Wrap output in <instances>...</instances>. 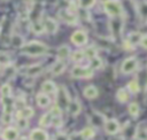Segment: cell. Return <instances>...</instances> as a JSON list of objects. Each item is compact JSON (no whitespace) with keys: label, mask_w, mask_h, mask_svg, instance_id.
<instances>
[{"label":"cell","mask_w":147,"mask_h":140,"mask_svg":"<svg viewBox=\"0 0 147 140\" xmlns=\"http://www.w3.org/2000/svg\"><path fill=\"white\" fill-rule=\"evenodd\" d=\"M93 76V70L90 67L75 65L71 69V77L74 78H91Z\"/></svg>","instance_id":"cell-4"},{"label":"cell","mask_w":147,"mask_h":140,"mask_svg":"<svg viewBox=\"0 0 147 140\" xmlns=\"http://www.w3.org/2000/svg\"><path fill=\"white\" fill-rule=\"evenodd\" d=\"M138 65H139V62H138L137 57L130 56L123 61V63L121 65V71L125 75H129V73H132L133 71H136Z\"/></svg>","instance_id":"cell-3"},{"label":"cell","mask_w":147,"mask_h":140,"mask_svg":"<svg viewBox=\"0 0 147 140\" xmlns=\"http://www.w3.org/2000/svg\"><path fill=\"white\" fill-rule=\"evenodd\" d=\"M68 140H85L79 133H72L70 137H68Z\"/></svg>","instance_id":"cell-40"},{"label":"cell","mask_w":147,"mask_h":140,"mask_svg":"<svg viewBox=\"0 0 147 140\" xmlns=\"http://www.w3.org/2000/svg\"><path fill=\"white\" fill-rule=\"evenodd\" d=\"M14 107H16V108H18V110H22L24 107H26L25 106V101H24V99H17L16 101H14Z\"/></svg>","instance_id":"cell-37"},{"label":"cell","mask_w":147,"mask_h":140,"mask_svg":"<svg viewBox=\"0 0 147 140\" xmlns=\"http://www.w3.org/2000/svg\"><path fill=\"white\" fill-rule=\"evenodd\" d=\"M102 67V61L100 57L98 56H94L90 60V68L93 70V69H100Z\"/></svg>","instance_id":"cell-30"},{"label":"cell","mask_w":147,"mask_h":140,"mask_svg":"<svg viewBox=\"0 0 147 140\" xmlns=\"http://www.w3.org/2000/svg\"><path fill=\"white\" fill-rule=\"evenodd\" d=\"M70 56H71V60H72L74 62H80V61H83V60L85 59L84 52H83L82 49H79V50H75L72 54H70Z\"/></svg>","instance_id":"cell-29"},{"label":"cell","mask_w":147,"mask_h":140,"mask_svg":"<svg viewBox=\"0 0 147 140\" xmlns=\"http://www.w3.org/2000/svg\"><path fill=\"white\" fill-rule=\"evenodd\" d=\"M42 23V28H44V31L48 32V33H56L57 32V29H59V25H57V22L51 17H47Z\"/></svg>","instance_id":"cell-7"},{"label":"cell","mask_w":147,"mask_h":140,"mask_svg":"<svg viewBox=\"0 0 147 140\" xmlns=\"http://www.w3.org/2000/svg\"><path fill=\"white\" fill-rule=\"evenodd\" d=\"M129 114L132 116V117H138L139 116V112H140V108L139 106L136 103V102H132L129 104Z\"/></svg>","instance_id":"cell-27"},{"label":"cell","mask_w":147,"mask_h":140,"mask_svg":"<svg viewBox=\"0 0 147 140\" xmlns=\"http://www.w3.org/2000/svg\"><path fill=\"white\" fill-rule=\"evenodd\" d=\"M32 31H33V33H37V34L42 33V32H44L42 23H41V22H36V23H33V25H32Z\"/></svg>","instance_id":"cell-34"},{"label":"cell","mask_w":147,"mask_h":140,"mask_svg":"<svg viewBox=\"0 0 147 140\" xmlns=\"http://www.w3.org/2000/svg\"><path fill=\"white\" fill-rule=\"evenodd\" d=\"M110 140H124L123 137H115V138H111Z\"/></svg>","instance_id":"cell-43"},{"label":"cell","mask_w":147,"mask_h":140,"mask_svg":"<svg viewBox=\"0 0 147 140\" xmlns=\"http://www.w3.org/2000/svg\"><path fill=\"white\" fill-rule=\"evenodd\" d=\"M54 140H68V137L65 134H63V133H59V134L55 135Z\"/></svg>","instance_id":"cell-42"},{"label":"cell","mask_w":147,"mask_h":140,"mask_svg":"<svg viewBox=\"0 0 147 140\" xmlns=\"http://www.w3.org/2000/svg\"><path fill=\"white\" fill-rule=\"evenodd\" d=\"M70 40L71 42L77 46V47H80V46H84L87 44V33L83 30H77L75 31L71 37H70Z\"/></svg>","instance_id":"cell-5"},{"label":"cell","mask_w":147,"mask_h":140,"mask_svg":"<svg viewBox=\"0 0 147 140\" xmlns=\"http://www.w3.org/2000/svg\"><path fill=\"white\" fill-rule=\"evenodd\" d=\"M142 34H144V33H140V32H131V33L127 36V41H129L132 46H134V45H137V44L139 45V41H140Z\"/></svg>","instance_id":"cell-20"},{"label":"cell","mask_w":147,"mask_h":140,"mask_svg":"<svg viewBox=\"0 0 147 140\" xmlns=\"http://www.w3.org/2000/svg\"><path fill=\"white\" fill-rule=\"evenodd\" d=\"M65 67H67V65H65V63H64L63 61L57 60V61L53 64L51 71H52V73H53L54 76H59V75H61V73L65 70Z\"/></svg>","instance_id":"cell-17"},{"label":"cell","mask_w":147,"mask_h":140,"mask_svg":"<svg viewBox=\"0 0 147 140\" xmlns=\"http://www.w3.org/2000/svg\"><path fill=\"white\" fill-rule=\"evenodd\" d=\"M103 10L110 17H117L122 14L123 8L119 0H106L103 1Z\"/></svg>","instance_id":"cell-2"},{"label":"cell","mask_w":147,"mask_h":140,"mask_svg":"<svg viewBox=\"0 0 147 140\" xmlns=\"http://www.w3.org/2000/svg\"><path fill=\"white\" fill-rule=\"evenodd\" d=\"M1 120L3 124H9L11 122V114H6L3 112L2 116H1Z\"/></svg>","instance_id":"cell-38"},{"label":"cell","mask_w":147,"mask_h":140,"mask_svg":"<svg viewBox=\"0 0 147 140\" xmlns=\"http://www.w3.org/2000/svg\"><path fill=\"white\" fill-rule=\"evenodd\" d=\"M57 59L60 61H63L64 59H68L71 54V50H70V47L67 46V45H62L57 48Z\"/></svg>","instance_id":"cell-15"},{"label":"cell","mask_w":147,"mask_h":140,"mask_svg":"<svg viewBox=\"0 0 147 140\" xmlns=\"http://www.w3.org/2000/svg\"><path fill=\"white\" fill-rule=\"evenodd\" d=\"M36 100H37L38 106L41 107V108H46V107H48L49 103H51V99H49V96H48L47 94L42 93V92L39 93V94H37Z\"/></svg>","instance_id":"cell-16"},{"label":"cell","mask_w":147,"mask_h":140,"mask_svg":"<svg viewBox=\"0 0 147 140\" xmlns=\"http://www.w3.org/2000/svg\"><path fill=\"white\" fill-rule=\"evenodd\" d=\"M59 15H60V17H61L65 23L71 24V25L77 24V16L75 15V13L70 11L69 9H62V10H60Z\"/></svg>","instance_id":"cell-6"},{"label":"cell","mask_w":147,"mask_h":140,"mask_svg":"<svg viewBox=\"0 0 147 140\" xmlns=\"http://www.w3.org/2000/svg\"><path fill=\"white\" fill-rule=\"evenodd\" d=\"M146 40H147V36L144 33V34H142V37H141V39H140V41H139V45H141V46H142V48H146V47H147Z\"/></svg>","instance_id":"cell-41"},{"label":"cell","mask_w":147,"mask_h":140,"mask_svg":"<svg viewBox=\"0 0 147 140\" xmlns=\"http://www.w3.org/2000/svg\"><path fill=\"white\" fill-rule=\"evenodd\" d=\"M47 50H48V47L41 41H37V40L24 42L23 46L21 47V52L29 56H40L45 54Z\"/></svg>","instance_id":"cell-1"},{"label":"cell","mask_w":147,"mask_h":140,"mask_svg":"<svg viewBox=\"0 0 147 140\" xmlns=\"http://www.w3.org/2000/svg\"><path fill=\"white\" fill-rule=\"evenodd\" d=\"M11 42H13V45L15 46V47H22L23 46V44H24V41H23V39H22V37H13V40H11Z\"/></svg>","instance_id":"cell-36"},{"label":"cell","mask_w":147,"mask_h":140,"mask_svg":"<svg viewBox=\"0 0 147 140\" xmlns=\"http://www.w3.org/2000/svg\"><path fill=\"white\" fill-rule=\"evenodd\" d=\"M30 140H48V134L41 129H34L30 133Z\"/></svg>","instance_id":"cell-11"},{"label":"cell","mask_w":147,"mask_h":140,"mask_svg":"<svg viewBox=\"0 0 147 140\" xmlns=\"http://www.w3.org/2000/svg\"><path fill=\"white\" fill-rule=\"evenodd\" d=\"M79 134H80L85 140H88V139H92V138L94 137L95 132H94V130H93L92 127H85L83 131L79 132Z\"/></svg>","instance_id":"cell-26"},{"label":"cell","mask_w":147,"mask_h":140,"mask_svg":"<svg viewBox=\"0 0 147 140\" xmlns=\"http://www.w3.org/2000/svg\"><path fill=\"white\" fill-rule=\"evenodd\" d=\"M0 92H1L2 98H8V96H10V94H11V87H10V85H9V84H3V85L1 86V88H0Z\"/></svg>","instance_id":"cell-32"},{"label":"cell","mask_w":147,"mask_h":140,"mask_svg":"<svg viewBox=\"0 0 147 140\" xmlns=\"http://www.w3.org/2000/svg\"><path fill=\"white\" fill-rule=\"evenodd\" d=\"M134 138L137 140H146L147 138V130H146V122H140L136 127V134Z\"/></svg>","instance_id":"cell-9"},{"label":"cell","mask_w":147,"mask_h":140,"mask_svg":"<svg viewBox=\"0 0 147 140\" xmlns=\"http://www.w3.org/2000/svg\"><path fill=\"white\" fill-rule=\"evenodd\" d=\"M49 114H51L52 117H61L62 110H61V108H60L57 104H55V106H53L52 109L49 110Z\"/></svg>","instance_id":"cell-33"},{"label":"cell","mask_w":147,"mask_h":140,"mask_svg":"<svg viewBox=\"0 0 147 140\" xmlns=\"http://www.w3.org/2000/svg\"><path fill=\"white\" fill-rule=\"evenodd\" d=\"M68 111H69V114L70 115H72V116H77L79 112H80V110H82V106H80V103L77 101V100H74V101H70L69 103H68Z\"/></svg>","instance_id":"cell-14"},{"label":"cell","mask_w":147,"mask_h":140,"mask_svg":"<svg viewBox=\"0 0 147 140\" xmlns=\"http://www.w3.org/2000/svg\"><path fill=\"white\" fill-rule=\"evenodd\" d=\"M96 0H78V3L84 9H90L95 5Z\"/></svg>","instance_id":"cell-31"},{"label":"cell","mask_w":147,"mask_h":140,"mask_svg":"<svg viewBox=\"0 0 147 140\" xmlns=\"http://www.w3.org/2000/svg\"><path fill=\"white\" fill-rule=\"evenodd\" d=\"M3 140H17L18 139V131L15 127H8L2 132Z\"/></svg>","instance_id":"cell-13"},{"label":"cell","mask_w":147,"mask_h":140,"mask_svg":"<svg viewBox=\"0 0 147 140\" xmlns=\"http://www.w3.org/2000/svg\"><path fill=\"white\" fill-rule=\"evenodd\" d=\"M98 93H99L98 88L95 86H93V85H88V86H86L84 88V96L86 99H90V100L95 99L98 96Z\"/></svg>","instance_id":"cell-18"},{"label":"cell","mask_w":147,"mask_h":140,"mask_svg":"<svg viewBox=\"0 0 147 140\" xmlns=\"http://www.w3.org/2000/svg\"><path fill=\"white\" fill-rule=\"evenodd\" d=\"M84 55H85V57H87V59H92V57H94V56H98V50H96V48L94 47V46H88V47H86L84 50Z\"/></svg>","instance_id":"cell-25"},{"label":"cell","mask_w":147,"mask_h":140,"mask_svg":"<svg viewBox=\"0 0 147 140\" xmlns=\"http://www.w3.org/2000/svg\"><path fill=\"white\" fill-rule=\"evenodd\" d=\"M52 118H53V117L51 116L49 112L42 115L41 118H40V120H39L40 126H42V127H48L49 125H52Z\"/></svg>","instance_id":"cell-24"},{"label":"cell","mask_w":147,"mask_h":140,"mask_svg":"<svg viewBox=\"0 0 147 140\" xmlns=\"http://www.w3.org/2000/svg\"><path fill=\"white\" fill-rule=\"evenodd\" d=\"M33 116V109L31 107H24L22 110H20L17 112V118L18 117H23L25 119H29Z\"/></svg>","instance_id":"cell-22"},{"label":"cell","mask_w":147,"mask_h":140,"mask_svg":"<svg viewBox=\"0 0 147 140\" xmlns=\"http://www.w3.org/2000/svg\"><path fill=\"white\" fill-rule=\"evenodd\" d=\"M1 65H2V64H0V70H1Z\"/></svg>","instance_id":"cell-44"},{"label":"cell","mask_w":147,"mask_h":140,"mask_svg":"<svg viewBox=\"0 0 147 140\" xmlns=\"http://www.w3.org/2000/svg\"><path fill=\"white\" fill-rule=\"evenodd\" d=\"M56 94H57L56 96H57V101H59L57 106H59L60 108H61V106L68 107V103L70 102V100H69V96H68V93H67L65 88H64V87H61L60 91L56 92Z\"/></svg>","instance_id":"cell-10"},{"label":"cell","mask_w":147,"mask_h":140,"mask_svg":"<svg viewBox=\"0 0 147 140\" xmlns=\"http://www.w3.org/2000/svg\"><path fill=\"white\" fill-rule=\"evenodd\" d=\"M127 90H129V92L132 93V94L138 93V92L140 91L139 83H138L137 80H131V81H129V84H127Z\"/></svg>","instance_id":"cell-28"},{"label":"cell","mask_w":147,"mask_h":140,"mask_svg":"<svg viewBox=\"0 0 147 140\" xmlns=\"http://www.w3.org/2000/svg\"><path fill=\"white\" fill-rule=\"evenodd\" d=\"M119 129H121V126H119L118 122L116 119H114V118L113 119H108V120L105 122V131H106V133H108L110 135L116 134L119 131Z\"/></svg>","instance_id":"cell-8"},{"label":"cell","mask_w":147,"mask_h":140,"mask_svg":"<svg viewBox=\"0 0 147 140\" xmlns=\"http://www.w3.org/2000/svg\"><path fill=\"white\" fill-rule=\"evenodd\" d=\"M42 71V67L40 64H32L28 67L26 69V75L28 76H37Z\"/></svg>","instance_id":"cell-21"},{"label":"cell","mask_w":147,"mask_h":140,"mask_svg":"<svg viewBox=\"0 0 147 140\" xmlns=\"http://www.w3.org/2000/svg\"><path fill=\"white\" fill-rule=\"evenodd\" d=\"M0 132H1V130H0Z\"/></svg>","instance_id":"cell-45"},{"label":"cell","mask_w":147,"mask_h":140,"mask_svg":"<svg viewBox=\"0 0 147 140\" xmlns=\"http://www.w3.org/2000/svg\"><path fill=\"white\" fill-rule=\"evenodd\" d=\"M2 103H3V109L6 114H11L14 109V100L8 96V98H2Z\"/></svg>","instance_id":"cell-19"},{"label":"cell","mask_w":147,"mask_h":140,"mask_svg":"<svg viewBox=\"0 0 147 140\" xmlns=\"http://www.w3.org/2000/svg\"><path fill=\"white\" fill-rule=\"evenodd\" d=\"M16 124H17V127H18V129L24 130V129H26V127H28L29 122H28V119H25V118H23V117H18V118H17Z\"/></svg>","instance_id":"cell-35"},{"label":"cell","mask_w":147,"mask_h":140,"mask_svg":"<svg viewBox=\"0 0 147 140\" xmlns=\"http://www.w3.org/2000/svg\"><path fill=\"white\" fill-rule=\"evenodd\" d=\"M52 124L55 126V127H60L62 125V119L61 117H53L52 118Z\"/></svg>","instance_id":"cell-39"},{"label":"cell","mask_w":147,"mask_h":140,"mask_svg":"<svg viewBox=\"0 0 147 140\" xmlns=\"http://www.w3.org/2000/svg\"><path fill=\"white\" fill-rule=\"evenodd\" d=\"M41 91H42V93H45V94H56V92H57V87H56V85L54 84V81H52V80H46V81H44L42 83V85H41Z\"/></svg>","instance_id":"cell-12"},{"label":"cell","mask_w":147,"mask_h":140,"mask_svg":"<svg viewBox=\"0 0 147 140\" xmlns=\"http://www.w3.org/2000/svg\"><path fill=\"white\" fill-rule=\"evenodd\" d=\"M116 98H117V100H118L119 102L124 103V102H126L127 99H129V93H127V91H126L125 88H119V90L117 91V93H116Z\"/></svg>","instance_id":"cell-23"}]
</instances>
